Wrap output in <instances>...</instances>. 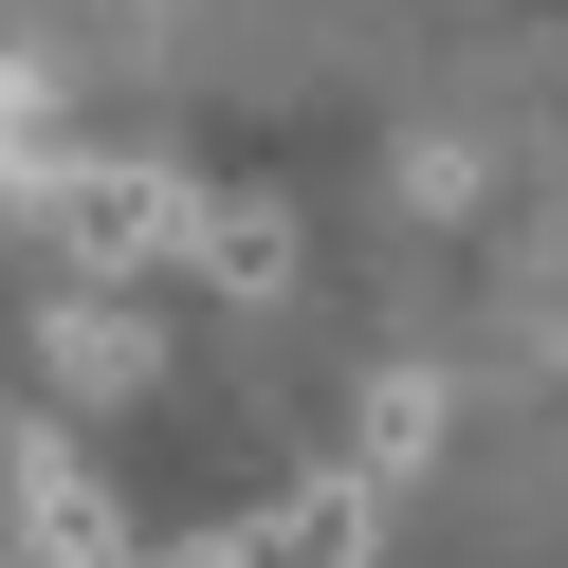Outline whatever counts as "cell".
<instances>
[{"instance_id": "1", "label": "cell", "mask_w": 568, "mask_h": 568, "mask_svg": "<svg viewBox=\"0 0 568 568\" xmlns=\"http://www.w3.org/2000/svg\"><path fill=\"white\" fill-rule=\"evenodd\" d=\"M19 202H38V239H55V275H165V257H184V239H202V202L165 184L148 148H74V165H38V184H19Z\"/></svg>"}, {"instance_id": "2", "label": "cell", "mask_w": 568, "mask_h": 568, "mask_svg": "<svg viewBox=\"0 0 568 568\" xmlns=\"http://www.w3.org/2000/svg\"><path fill=\"white\" fill-rule=\"evenodd\" d=\"M367 458H331V477H294V495H257V514L221 531V550H184V568H367Z\"/></svg>"}, {"instance_id": "4", "label": "cell", "mask_w": 568, "mask_h": 568, "mask_svg": "<svg viewBox=\"0 0 568 568\" xmlns=\"http://www.w3.org/2000/svg\"><path fill=\"white\" fill-rule=\"evenodd\" d=\"M165 348H148V312L111 294V275H74V294H55V385H148Z\"/></svg>"}, {"instance_id": "6", "label": "cell", "mask_w": 568, "mask_h": 568, "mask_svg": "<svg viewBox=\"0 0 568 568\" xmlns=\"http://www.w3.org/2000/svg\"><path fill=\"white\" fill-rule=\"evenodd\" d=\"M348 458H367V477H422V458H440V367H385L367 404H348Z\"/></svg>"}, {"instance_id": "7", "label": "cell", "mask_w": 568, "mask_h": 568, "mask_svg": "<svg viewBox=\"0 0 568 568\" xmlns=\"http://www.w3.org/2000/svg\"><path fill=\"white\" fill-rule=\"evenodd\" d=\"M19 184H38V92L0 74V202H19Z\"/></svg>"}, {"instance_id": "3", "label": "cell", "mask_w": 568, "mask_h": 568, "mask_svg": "<svg viewBox=\"0 0 568 568\" xmlns=\"http://www.w3.org/2000/svg\"><path fill=\"white\" fill-rule=\"evenodd\" d=\"M19 531H38V568H148L111 514V477H92L74 440H19Z\"/></svg>"}, {"instance_id": "5", "label": "cell", "mask_w": 568, "mask_h": 568, "mask_svg": "<svg viewBox=\"0 0 568 568\" xmlns=\"http://www.w3.org/2000/svg\"><path fill=\"white\" fill-rule=\"evenodd\" d=\"M184 275H202V294H294V221H275V202H202Z\"/></svg>"}]
</instances>
